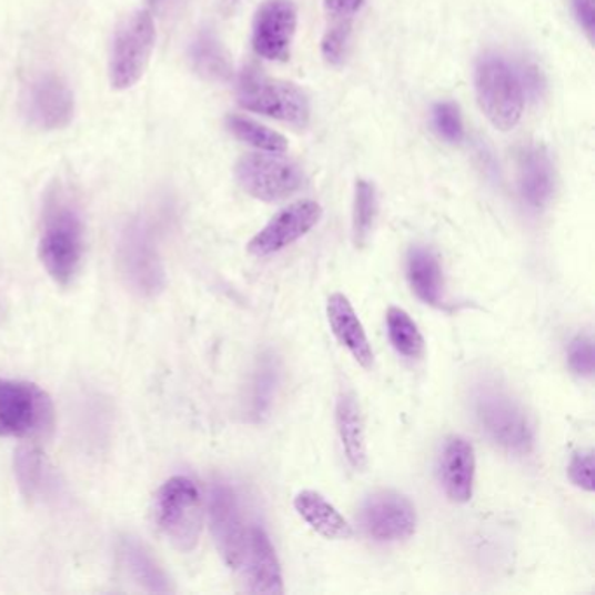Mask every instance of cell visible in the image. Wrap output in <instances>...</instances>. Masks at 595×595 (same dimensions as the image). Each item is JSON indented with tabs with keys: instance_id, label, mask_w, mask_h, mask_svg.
<instances>
[{
	"instance_id": "obj_11",
	"label": "cell",
	"mask_w": 595,
	"mask_h": 595,
	"mask_svg": "<svg viewBox=\"0 0 595 595\" xmlns=\"http://www.w3.org/2000/svg\"><path fill=\"white\" fill-rule=\"evenodd\" d=\"M74 93L57 74L33 79L23 94V114L33 128L44 131L62 130L74 118Z\"/></svg>"
},
{
	"instance_id": "obj_9",
	"label": "cell",
	"mask_w": 595,
	"mask_h": 595,
	"mask_svg": "<svg viewBox=\"0 0 595 595\" xmlns=\"http://www.w3.org/2000/svg\"><path fill=\"white\" fill-rule=\"evenodd\" d=\"M482 430L508 453L527 454L533 447V426L514 399L496 387H482L475 399Z\"/></svg>"
},
{
	"instance_id": "obj_32",
	"label": "cell",
	"mask_w": 595,
	"mask_h": 595,
	"mask_svg": "<svg viewBox=\"0 0 595 595\" xmlns=\"http://www.w3.org/2000/svg\"><path fill=\"white\" fill-rule=\"evenodd\" d=\"M595 0H571V9L578 26L587 33L588 41L594 42L595 36Z\"/></svg>"
},
{
	"instance_id": "obj_14",
	"label": "cell",
	"mask_w": 595,
	"mask_h": 595,
	"mask_svg": "<svg viewBox=\"0 0 595 595\" xmlns=\"http://www.w3.org/2000/svg\"><path fill=\"white\" fill-rule=\"evenodd\" d=\"M209 510L210 527H212L216 546H219L225 564L231 569H238L243 551H245L249 527L245 526V521L241 515L236 494L228 484L213 485Z\"/></svg>"
},
{
	"instance_id": "obj_20",
	"label": "cell",
	"mask_w": 595,
	"mask_h": 595,
	"mask_svg": "<svg viewBox=\"0 0 595 595\" xmlns=\"http://www.w3.org/2000/svg\"><path fill=\"white\" fill-rule=\"evenodd\" d=\"M339 441L343 445L344 456L351 468L363 472L367 468V442H365V424L355 395L343 393L339 396L335 409Z\"/></svg>"
},
{
	"instance_id": "obj_24",
	"label": "cell",
	"mask_w": 595,
	"mask_h": 595,
	"mask_svg": "<svg viewBox=\"0 0 595 595\" xmlns=\"http://www.w3.org/2000/svg\"><path fill=\"white\" fill-rule=\"evenodd\" d=\"M387 337L399 355L405 359L417 360L423 356L424 339L417 329L416 322L411 319L407 311L400 307H390L386 314Z\"/></svg>"
},
{
	"instance_id": "obj_35",
	"label": "cell",
	"mask_w": 595,
	"mask_h": 595,
	"mask_svg": "<svg viewBox=\"0 0 595 595\" xmlns=\"http://www.w3.org/2000/svg\"><path fill=\"white\" fill-rule=\"evenodd\" d=\"M148 2L151 8H160V6H163L167 0H148Z\"/></svg>"
},
{
	"instance_id": "obj_1",
	"label": "cell",
	"mask_w": 595,
	"mask_h": 595,
	"mask_svg": "<svg viewBox=\"0 0 595 595\" xmlns=\"http://www.w3.org/2000/svg\"><path fill=\"white\" fill-rule=\"evenodd\" d=\"M84 255V225L75 204L54 192L48 200L42 216V233L39 240V258L57 285L74 282L81 270Z\"/></svg>"
},
{
	"instance_id": "obj_36",
	"label": "cell",
	"mask_w": 595,
	"mask_h": 595,
	"mask_svg": "<svg viewBox=\"0 0 595 595\" xmlns=\"http://www.w3.org/2000/svg\"><path fill=\"white\" fill-rule=\"evenodd\" d=\"M234 2H236V0H234Z\"/></svg>"
},
{
	"instance_id": "obj_22",
	"label": "cell",
	"mask_w": 595,
	"mask_h": 595,
	"mask_svg": "<svg viewBox=\"0 0 595 595\" xmlns=\"http://www.w3.org/2000/svg\"><path fill=\"white\" fill-rule=\"evenodd\" d=\"M189 57L192 69L206 81L225 82L233 75V65L228 51L210 30L198 33L196 39L192 41Z\"/></svg>"
},
{
	"instance_id": "obj_2",
	"label": "cell",
	"mask_w": 595,
	"mask_h": 595,
	"mask_svg": "<svg viewBox=\"0 0 595 595\" xmlns=\"http://www.w3.org/2000/svg\"><path fill=\"white\" fill-rule=\"evenodd\" d=\"M236 99L245 111L276 119L295 128L310 123L311 107L307 94L282 79L270 78L258 69H245L238 79Z\"/></svg>"
},
{
	"instance_id": "obj_8",
	"label": "cell",
	"mask_w": 595,
	"mask_h": 595,
	"mask_svg": "<svg viewBox=\"0 0 595 595\" xmlns=\"http://www.w3.org/2000/svg\"><path fill=\"white\" fill-rule=\"evenodd\" d=\"M234 177L240 188L264 203H276L294 196L304 184L301 168L283 155L245 154L234 167Z\"/></svg>"
},
{
	"instance_id": "obj_25",
	"label": "cell",
	"mask_w": 595,
	"mask_h": 595,
	"mask_svg": "<svg viewBox=\"0 0 595 595\" xmlns=\"http://www.w3.org/2000/svg\"><path fill=\"white\" fill-rule=\"evenodd\" d=\"M228 128L238 140L249 143L259 151L271 152V154H283L289 149L285 137L264 124L245 118V115H229Z\"/></svg>"
},
{
	"instance_id": "obj_3",
	"label": "cell",
	"mask_w": 595,
	"mask_h": 595,
	"mask_svg": "<svg viewBox=\"0 0 595 595\" xmlns=\"http://www.w3.org/2000/svg\"><path fill=\"white\" fill-rule=\"evenodd\" d=\"M154 522L179 551L189 552L200 542L203 505L191 478L172 477L161 485L154 497Z\"/></svg>"
},
{
	"instance_id": "obj_29",
	"label": "cell",
	"mask_w": 595,
	"mask_h": 595,
	"mask_svg": "<svg viewBox=\"0 0 595 595\" xmlns=\"http://www.w3.org/2000/svg\"><path fill=\"white\" fill-rule=\"evenodd\" d=\"M351 20H334V26L326 30L322 39V57L326 63L339 65L346 57L350 44Z\"/></svg>"
},
{
	"instance_id": "obj_7",
	"label": "cell",
	"mask_w": 595,
	"mask_h": 595,
	"mask_svg": "<svg viewBox=\"0 0 595 595\" xmlns=\"http://www.w3.org/2000/svg\"><path fill=\"white\" fill-rule=\"evenodd\" d=\"M53 402L38 384L0 377V436L29 438L53 426Z\"/></svg>"
},
{
	"instance_id": "obj_23",
	"label": "cell",
	"mask_w": 595,
	"mask_h": 595,
	"mask_svg": "<svg viewBox=\"0 0 595 595\" xmlns=\"http://www.w3.org/2000/svg\"><path fill=\"white\" fill-rule=\"evenodd\" d=\"M121 558L131 578L152 594H168L172 591L163 569L155 564L154 558L135 539H123L121 543Z\"/></svg>"
},
{
	"instance_id": "obj_10",
	"label": "cell",
	"mask_w": 595,
	"mask_h": 595,
	"mask_svg": "<svg viewBox=\"0 0 595 595\" xmlns=\"http://www.w3.org/2000/svg\"><path fill=\"white\" fill-rule=\"evenodd\" d=\"M298 23L292 0H265L253 18V51L270 62H289Z\"/></svg>"
},
{
	"instance_id": "obj_21",
	"label": "cell",
	"mask_w": 595,
	"mask_h": 595,
	"mask_svg": "<svg viewBox=\"0 0 595 595\" xmlns=\"http://www.w3.org/2000/svg\"><path fill=\"white\" fill-rule=\"evenodd\" d=\"M407 280L412 292L430 306L444 301V276L435 253L424 246H414L407 258Z\"/></svg>"
},
{
	"instance_id": "obj_12",
	"label": "cell",
	"mask_w": 595,
	"mask_h": 595,
	"mask_svg": "<svg viewBox=\"0 0 595 595\" xmlns=\"http://www.w3.org/2000/svg\"><path fill=\"white\" fill-rule=\"evenodd\" d=\"M362 524L375 542H402L416 531V510L395 491H377L363 503Z\"/></svg>"
},
{
	"instance_id": "obj_34",
	"label": "cell",
	"mask_w": 595,
	"mask_h": 595,
	"mask_svg": "<svg viewBox=\"0 0 595 595\" xmlns=\"http://www.w3.org/2000/svg\"><path fill=\"white\" fill-rule=\"evenodd\" d=\"M518 81H521L522 91H526V94H530L531 99H538L542 97L543 82L542 74L539 70L534 65H527L522 69V74L518 75Z\"/></svg>"
},
{
	"instance_id": "obj_17",
	"label": "cell",
	"mask_w": 595,
	"mask_h": 595,
	"mask_svg": "<svg viewBox=\"0 0 595 595\" xmlns=\"http://www.w3.org/2000/svg\"><path fill=\"white\" fill-rule=\"evenodd\" d=\"M441 481L445 494L454 503H468L475 481V451L463 436H451L441 460Z\"/></svg>"
},
{
	"instance_id": "obj_19",
	"label": "cell",
	"mask_w": 595,
	"mask_h": 595,
	"mask_svg": "<svg viewBox=\"0 0 595 595\" xmlns=\"http://www.w3.org/2000/svg\"><path fill=\"white\" fill-rule=\"evenodd\" d=\"M294 508L299 517L323 538L350 539L353 536L350 522L316 491H301L295 496Z\"/></svg>"
},
{
	"instance_id": "obj_16",
	"label": "cell",
	"mask_w": 595,
	"mask_h": 595,
	"mask_svg": "<svg viewBox=\"0 0 595 595\" xmlns=\"http://www.w3.org/2000/svg\"><path fill=\"white\" fill-rule=\"evenodd\" d=\"M326 319L331 323L332 334L341 346L350 351V355L362 365L371 369L374 363V351L369 343L367 334L360 322L355 307L351 306L350 299L343 294H332L326 301Z\"/></svg>"
},
{
	"instance_id": "obj_30",
	"label": "cell",
	"mask_w": 595,
	"mask_h": 595,
	"mask_svg": "<svg viewBox=\"0 0 595 595\" xmlns=\"http://www.w3.org/2000/svg\"><path fill=\"white\" fill-rule=\"evenodd\" d=\"M571 371L582 377H592L595 371L594 343L588 335H576L567 347Z\"/></svg>"
},
{
	"instance_id": "obj_5",
	"label": "cell",
	"mask_w": 595,
	"mask_h": 595,
	"mask_svg": "<svg viewBox=\"0 0 595 595\" xmlns=\"http://www.w3.org/2000/svg\"><path fill=\"white\" fill-rule=\"evenodd\" d=\"M154 42V18L148 9H139L119 23L109 57V79L114 90H130L142 79Z\"/></svg>"
},
{
	"instance_id": "obj_6",
	"label": "cell",
	"mask_w": 595,
	"mask_h": 595,
	"mask_svg": "<svg viewBox=\"0 0 595 595\" xmlns=\"http://www.w3.org/2000/svg\"><path fill=\"white\" fill-rule=\"evenodd\" d=\"M119 273L128 289L142 298H154L167 283L163 261L148 224L133 221L127 225L118 246Z\"/></svg>"
},
{
	"instance_id": "obj_13",
	"label": "cell",
	"mask_w": 595,
	"mask_h": 595,
	"mask_svg": "<svg viewBox=\"0 0 595 595\" xmlns=\"http://www.w3.org/2000/svg\"><path fill=\"white\" fill-rule=\"evenodd\" d=\"M323 210L316 201L304 200L290 204L271 219L249 243L255 258H268L306 236L322 219Z\"/></svg>"
},
{
	"instance_id": "obj_15",
	"label": "cell",
	"mask_w": 595,
	"mask_h": 595,
	"mask_svg": "<svg viewBox=\"0 0 595 595\" xmlns=\"http://www.w3.org/2000/svg\"><path fill=\"white\" fill-rule=\"evenodd\" d=\"M236 571H240L246 591L252 594L282 595L285 592L282 566L270 536L262 527H249L245 551Z\"/></svg>"
},
{
	"instance_id": "obj_4",
	"label": "cell",
	"mask_w": 595,
	"mask_h": 595,
	"mask_svg": "<svg viewBox=\"0 0 595 595\" xmlns=\"http://www.w3.org/2000/svg\"><path fill=\"white\" fill-rule=\"evenodd\" d=\"M475 91L485 118L500 131L514 130L524 112V91L518 74L502 57L482 58L475 70Z\"/></svg>"
},
{
	"instance_id": "obj_33",
	"label": "cell",
	"mask_w": 595,
	"mask_h": 595,
	"mask_svg": "<svg viewBox=\"0 0 595 595\" xmlns=\"http://www.w3.org/2000/svg\"><path fill=\"white\" fill-rule=\"evenodd\" d=\"M363 4L365 0H323L326 14L334 20H353Z\"/></svg>"
},
{
	"instance_id": "obj_27",
	"label": "cell",
	"mask_w": 595,
	"mask_h": 595,
	"mask_svg": "<svg viewBox=\"0 0 595 595\" xmlns=\"http://www.w3.org/2000/svg\"><path fill=\"white\" fill-rule=\"evenodd\" d=\"M14 470L21 490L29 496H36L44 490L42 482H46V463L36 448H20L14 457Z\"/></svg>"
},
{
	"instance_id": "obj_31",
	"label": "cell",
	"mask_w": 595,
	"mask_h": 595,
	"mask_svg": "<svg viewBox=\"0 0 595 595\" xmlns=\"http://www.w3.org/2000/svg\"><path fill=\"white\" fill-rule=\"evenodd\" d=\"M569 478L579 490L592 493L594 491V453L582 451L576 453L569 463Z\"/></svg>"
},
{
	"instance_id": "obj_26",
	"label": "cell",
	"mask_w": 595,
	"mask_h": 595,
	"mask_svg": "<svg viewBox=\"0 0 595 595\" xmlns=\"http://www.w3.org/2000/svg\"><path fill=\"white\" fill-rule=\"evenodd\" d=\"M377 212H380V203H377L374 184H371L369 180H356L355 200H353V241L356 246L367 243L375 219H377Z\"/></svg>"
},
{
	"instance_id": "obj_18",
	"label": "cell",
	"mask_w": 595,
	"mask_h": 595,
	"mask_svg": "<svg viewBox=\"0 0 595 595\" xmlns=\"http://www.w3.org/2000/svg\"><path fill=\"white\" fill-rule=\"evenodd\" d=\"M518 188L531 209H543L554 194V167L545 149L530 148L518 161Z\"/></svg>"
},
{
	"instance_id": "obj_28",
	"label": "cell",
	"mask_w": 595,
	"mask_h": 595,
	"mask_svg": "<svg viewBox=\"0 0 595 595\" xmlns=\"http://www.w3.org/2000/svg\"><path fill=\"white\" fill-rule=\"evenodd\" d=\"M432 123L441 139L448 143H460L465 137L460 107L453 102H438L433 107Z\"/></svg>"
}]
</instances>
